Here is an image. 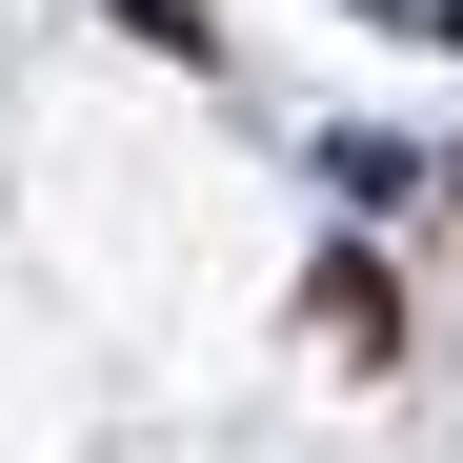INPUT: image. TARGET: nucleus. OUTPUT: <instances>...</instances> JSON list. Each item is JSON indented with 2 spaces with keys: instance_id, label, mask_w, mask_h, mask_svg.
Segmentation results:
<instances>
[{
  "instance_id": "nucleus-3",
  "label": "nucleus",
  "mask_w": 463,
  "mask_h": 463,
  "mask_svg": "<svg viewBox=\"0 0 463 463\" xmlns=\"http://www.w3.org/2000/svg\"><path fill=\"white\" fill-rule=\"evenodd\" d=\"M443 41H463V0H443Z\"/></svg>"
},
{
  "instance_id": "nucleus-1",
  "label": "nucleus",
  "mask_w": 463,
  "mask_h": 463,
  "mask_svg": "<svg viewBox=\"0 0 463 463\" xmlns=\"http://www.w3.org/2000/svg\"><path fill=\"white\" fill-rule=\"evenodd\" d=\"M302 323H323L343 363H383V343H403V302H383V262H323V282H302Z\"/></svg>"
},
{
  "instance_id": "nucleus-4",
  "label": "nucleus",
  "mask_w": 463,
  "mask_h": 463,
  "mask_svg": "<svg viewBox=\"0 0 463 463\" xmlns=\"http://www.w3.org/2000/svg\"><path fill=\"white\" fill-rule=\"evenodd\" d=\"M443 202H463V162H443Z\"/></svg>"
},
{
  "instance_id": "nucleus-2",
  "label": "nucleus",
  "mask_w": 463,
  "mask_h": 463,
  "mask_svg": "<svg viewBox=\"0 0 463 463\" xmlns=\"http://www.w3.org/2000/svg\"><path fill=\"white\" fill-rule=\"evenodd\" d=\"M101 21H121V41H162V61H222V21H202V0H101Z\"/></svg>"
}]
</instances>
